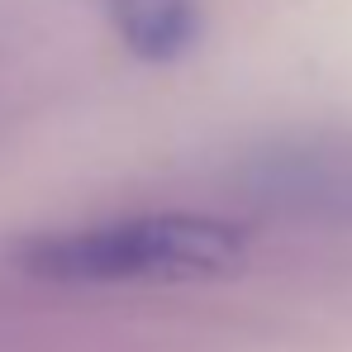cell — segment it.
I'll return each mask as SVG.
<instances>
[{
    "label": "cell",
    "mask_w": 352,
    "mask_h": 352,
    "mask_svg": "<svg viewBox=\"0 0 352 352\" xmlns=\"http://www.w3.org/2000/svg\"><path fill=\"white\" fill-rule=\"evenodd\" d=\"M24 272L62 286L205 281L243 262V234L214 214H133L38 234L19 248Z\"/></svg>",
    "instance_id": "obj_1"
},
{
    "label": "cell",
    "mask_w": 352,
    "mask_h": 352,
    "mask_svg": "<svg viewBox=\"0 0 352 352\" xmlns=\"http://www.w3.org/2000/svg\"><path fill=\"white\" fill-rule=\"evenodd\" d=\"M238 190L252 210L267 214L352 224V143H333V138L276 143L243 162Z\"/></svg>",
    "instance_id": "obj_2"
},
{
    "label": "cell",
    "mask_w": 352,
    "mask_h": 352,
    "mask_svg": "<svg viewBox=\"0 0 352 352\" xmlns=\"http://www.w3.org/2000/svg\"><path fill=\"white\" fill-rule=\"evenodd\" d=\"M105 14L143 62H176L200 38V0H105Z\"/></svg>",
    "instance_id": "obj_3"
}]
</instances>
